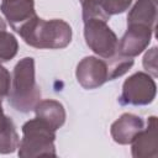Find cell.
Here are the masks:
<instances>
[{"label":"cell","mask_w":158,"mask_h":158,"mask_svg":"<svg viewBox=\"0 0 158 158\" xmlns=\"http://www.w3.org/2000/svg\"><path fill=\"white\" fill-rule=\"evenodd\" d=\"M21 38L31 47L38 49L65 48L72 41V27L59 19L43 20L35 16L20 31Z\"/></svg>","instance_id":"1"},{"label":"cell","mask_w":158,"mask_h":158,"mask_svg":"<svg viewBox=\"0 0 158 158\" xmlns=\"http://www.w3.org/2000/svg\"><path fill=\"white\" fill-rule=\"evenodd\" d=\"M10 105L20 112H30L41 100V90L35 77V59L25 57L20 59L12 72L9 91Z\"/></svg>","instance_id":"2"},{"label":"cell","mask_w":158,"mask_h":158,"mask_svg":"<svg viewBox=\"0 0 158 158\" xmlns=\"http://www.w3.org/2000/svg\"><path fill=\"white\" fill-rule=\"evenodd\" d=\"M54 139L56 130L43 120L35 117L22 125V139L20 141L17 154L22 158L56 157Z\"/></svg>","instance_id":"3"},{"label":"cell","mask_w":158,"mask_h":158,"mask_svg":"<svg viewBox=\"0 0 158 158\" xmlns=\"http://www.w3.org/2000/svg\"><path fill=\"white\" fill-rule=\"evenodd\" d=\"M84 38L86 46L104 59L118 53V38L106 21L88 20L84 22Z\"/></svg>","instance_id":"4"},{"label":"cell","mask_w":158,"mask_h":158,"mask_svg":"<svg viewBox=\"0 0 158 158\" xmlns=\"http://www.w3.org/2000/svg\"><path fill=\"white\" fill-rule=\"evenodd\" d=\"M156 94L157 84L154 78L148 73L137 72L123 81L118 101L121 105L142 106L153 102Z\"/></svg>","instance_id":"5"},{"label":"cell","mask_w":158,"mask_h":158,"mask_svg":"<svg viewBox=\"0 0 158 158\" xmlns=\"http://www.w3.org/2000/svg\"><path fill=\"white\" fill-rule=\"evenodd\" d=\"M75 77L84 89H96L109 80L107 64L104 59H99L94 56L84 57L77 65Z\"/></svg>","instance_id":"6"},{"label":"cell","mask_w":158,"mask_h":158,"mask_svg":"<svg viewBox=\"0 0 158 158\" xmlns=\"http://www.w3.org/2000/svg\"><path fill=\"white\" fill-rule=\"evenodd\" d=\"M154 30L138 23H128L122 38L118 41V53L135 58L141 54L151 43Z\"/></svg>","instance_id":"7"},{"label":"cell","mask_w":158,"mask_h":158,"mask_svg":"<svg viewBox=\"0 0 158 158\" xmlns=\"http://www.w3.org/2000/svg\"><path fill=\"white\" fill-rule=\"evenodd\" d=\"M131 153L133 158H157L158 157V138H157V117L151 116L147 121V127L139 131L132 139Z\"/></svg>","instance_id":"8"},{"label":"cell","mask_w":158,"mask_h":158,"mask_svg":"<svg viewBox=\"0 0 158 158\" xmlns=\"http://www.w3.org/2000/svg\"><path fill=\"white\" fill-rule=\"evenodd\" d=\"M0 10L17 33L30 20L37 16L33 0H2Z\"/></svg>","instance_id":"9"},{"label":"cell","mask_w":158,"mask_h":158,"mask_svg":"<svg viewBox=\"0 0 158 158\" xmlns=\"http://www.w3.org/2000/svg\"><path fill=\"white\" fill-rule=\"evenodd\" d=\"M144 127V121L142 117L125 112L116 121L112 122L110 127V133L112 139L118 144H130L136 135Z\"/></svg>","instance_id":"10"},{"label":"cell","mask_w":158,"mask_h":158,"mask_svg":"<svg viewBox=\"0 0 158 158\" xmlns=\"http://www.w3.org/2000/svg\"><path fill=\"white\" fill-rule=\"evenodd\" d=\"M33 110L36 112V117L43 120L56 131L64 125L67 118V114L63 104L53 99L40 100Z\"/></svg>","instance_id":"11"},{"label":"cell","mask_w":158,"mask_h":158,"mask_svg":"<svg viewBox=\"0 0 158 158\" xmlns=\"http://www.w3.org/2000/svg\"><path fill=\"white\" fill-rule=\"evenodd\" d=\"M157 21V2L151 0H137L127 15L128 23H138L156 28Z\"/></svg>","instance_id":"12"},{"label":"cell","mask_w":158,"mask_h":158,"mask_svg":"<svg viewBox=\"0 0 158 158\" xmlns=\"http://www.w3.org/2000/svg\"><path fill=\"white\" fill-rule=\"evenodd\" d=\"M20 137L16 131L15 123L11 118L7 120L6 125L0 130V153L9 154L19 148Z\"/></svg>","instance_id":"13"},{"label":"cell","mask_w":158,"mask_h":158,"mask_svg":"<svg viewBox=\"0 0 158 158\" xmlns=\"http://www.w3.org/2000/svg\"><path fill=\"white\" fill-rule=\"evenodd\" d=\"M105 62L107 64L109 80H114V79L123 75L125 73H127L131 69V67L133 65L135 60L131 57H126V56H122V54L117 53L112 58L105 59Z\"/></svg>","instance_id":"14"},{"label":"cell","mask_w":158,"mask_h":158,"mask_svg":"<svg viewBox=\"0 0 158 158\" xmlns=\"http://www.w3.org/2000/svg\"><path fill=\"white\" fill-rule=\"evenodd\" d=\"M81 9H83V21L88 20H102V21H109L110 15L106 12L102 0H84L81 1Z\"/></svg>","instance_id":"15"},{"label":"cell","mask_w":158,"mask_h":158,"mask_svg":"<svg viewBox=\"0 0 158 158\" xmlns=\"http://www.w3.org/2000/svg\"><path fill=\"white\" fill-rule=\"evenodd\" d=\"M19 51V42L16 37L7 32L0 31V63L11 60Z\"/></svg>","instance_id":"16"},{"label":"cell","mask_w":158,"mask_h":158,"mask_svg":"<svg viewBox=\"0 0 158 158\" xmlns=\"http://www.w3.org/2000/svg\"><path fill=\"white\" fill-rule=\"evenodd\" d=\"M102 4L106 12L111 16L125 12L132 4V0H102Z\"/></svg>","instance_id":"17"},{"label":"cell","mask_w":158,"mask_h":158,"mask_svg":"<svg viewBox=\"0 0 158 158\" xmlns=\"http://www.w3.org/2000/svg\"><path fill=\"white\" fill-rule=\"evenodd\" d=\"M143 68L147 70V73L149 75H152L153 78L157 77L158 74V67H157V47H152L151 49H148L143 57Z\"/></svg>","instance_id":"18"},{"label":"cell","mask_w":158,"mask_h":158,"mask_svg":"<svg viewBox=\"0 0 158 158\" xmlns=\"http://www.w3.org/2000/svg\"><path fill=\"white\" fill-rule=\"evenodd\" d=\"M11 86V77L9 70L0 63V99L2 100L9 95Z\"/></svg>","instance_id":"19"},{"label":"cell","mask_w":158,"mask_h":158,"mask_svg":"<svg viewBox=\"0 0 158 158\" xmlns=\"http://www.w3.org/2000/svg\"><path fill=\"white\" fill-rule=\"evenodd\" d=\"M9 118H10V117H7V116L4 114V110H2V106H1V99H0V130L6 125V122H7Z\"/></svg>","instance_id":"20"},{"label":"cell","mask_w":158,"mask_h":158,"mask_svg":"<svg viewBox=\"0 0 158 158\" xmlns=\"http://www.w3.org/2000/svg\"><path fill=\"white\" fill-rule=\"evenodd\" d=\"M6 30V23H5V21L0 17V31H5Z\"/></svg>","instance_id":"21"},{"label":"cell","mask_w":158,"mask_h":158,"mask_svg":"<svg viewBox=\"0 0 158 158\" xmlns=\"http://www.w3.org/2000/svg\"><path fill=\"white\" fill-rule=\"evenodd\" d=\"M151 1H153V2H157V0H151Z\"/></svg>","instance_id":"22"},{"label":"cell","mask_w":158,"mask_h":158,"mask_svg":"<svg viewBox=\"0 0 158 158\" xmlns=\"http://www.w3.org/2000/svg\"><path fill=\"white\" fill-rule=\"evenodd\" d=\"M81 1H84V0H80V2H81Z\"/></svg>","instance_id":"23"}]
</instances>
